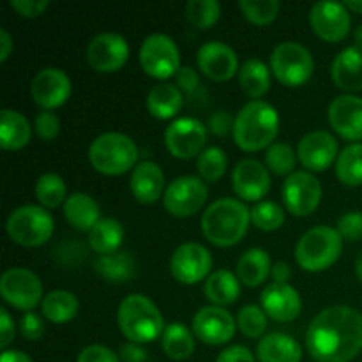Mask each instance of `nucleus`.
<instances>
[{
	"label": "nucleus",
	"mask_w": 362,
	"mask_h": 362,
	"mask_svg": "<svg viewBox=\"0 0 362 362\" xmlns=\"http://www.w3.org/2000/svg\"><path fill=\"white\" fill-rule=\"evenodd\" d=\"M356 41H357V45L359 46H362V25H359V27L356 28Z\"/></svg>",
	"instance_id": "60"
},
{
	"label": "nucleus",
	"mask_w": 362,
	"mask_h": 362,
	"mask_svg": "<svg viewBox=\"0 0 362 362\" xmlns=\"http://www.w3.org/2000/svg\"><path fill=\"white\" fill-rule=\"evenodd\" d=\"M88 64L99 73H112L122 67L129 57V45L126 39L115 32L95 34L87 45Z\"/></svg>",
	"instance_id": "15"
},
{
	"label": "nucleus",
	"mask_w": 362,
	"mask_h": 362,
	"mask_svg": "<svg viewBox=\"0 0 362 362\" xmlns=\"http://www.w3.org/2000/svg\"><path fill=\"white\" fill-rule=\"evenodd\" d=\"M262 306H264L265 315L278 322H292L299 317L300 296L293 286L288 283H271L264 288L260 296Z\"/></svg>",
	"instance_id": "23"
},
{
	"label": "nucleus",
	"mask_w": 362,
	"mask_h": 362,
	"mask_svg": "<svg viewBox=\"0 0 362 362\" xmlns=\"http://www.w3.org/2000/svg\"><path fill=\"white\" fill-rule=\"evenodd\" d=\"M209 191L204 180L193 175H182L173 179L165 189V209L173 216L186 218L200 211L207 202Z\"/></svg>",
	"instance_id": "11"
},
{
	"label": "nucleus",
	"mask_w": 362,
	"mask_h": 362,
	"mask_svg": "<svg viewBox=\"0 0 362 362\" xmlns=\"http://www.w3.org/2000/svg\"><path fill=\"white\" fill-rule=\"evenodd\" d=\"M356 274H357V278L362 281V251L357 255V258H356Z\"/></svg>",
	"instance_id": "59"
},
{
	"label": "nucleus",
	"mask_w": 362,
	"mask_h": 362,
	"mask_svg": "<svg viewBox=\"0 0 362 362\" xmlns=\"http://www.w3.org/2000/svg\"><path fill=\"white\" fill-rule=\"evenodd\" d=\"M336 230L345 240H359L362 237V212L350 211L345 212L336 223Z\"/></svg>",
	"instance_id": "45"
},
{
	"label": "nucleus",
	"mask_w": 362,
	"mask_h": 362,
	"mask_svg": "<svg viewBox=\"0 0 362 362\" xmlns=\"http://www.w3.org/2000/svg\"><path fill=\"white\" fill-rule=\"evenodd\" d=\"M271 276L272 279H274V283H286L290 279V276H292L290 265L286 264V262H276V264L272 265Z\"/></svg>",
	"instance_id": "55"
},
{
	"label": "nucleus",
	"mask_w": 362,
	"mask_h": 362,
	"mask_svg": "<svg viewBox=\"0 0 362 362\" xmlns=\"http://www.w3.org/2000/svg\"><path fill=\"white\" fill-rule=\"evenodd\" d=\"M76 362H119V357L105 345H88L81 350Z\"/></svg>",
	"instance_id": "47"
},
{
	"label": "nucleus",
	"mask_w": 362,
	"mask_h": 362,
	"mask_svg": "<svg viewBox=\"0 0 362 362\" xmlns=\"http://www.w3.org/2000/svg\"><path fill=\"white\" fill-rule=\"evenodd\" d=\"M233 124H235V119H232L230 112H225V110H218V112L212 113L207 120V129L211 133L218 134V136H225L228 134V131H233Z\"/></svg>",
	"instance_id": "49"
},
{
	"label": "nucleus",
	"mask_w": 362,
	"mask_h": 362,
	"mask_svg": "<svg viewBox=\"0 0 362 362\" xmlns=\"http://www.w3.org/2000/svg\"><path fill=\"white\" fill-rule=\"evenodd\" d=\"M329 122L346 140H362V98L343 94L329 106Z\"/></svg>",
	"instance_id": "22"
},
{
	"label": "nucleus",
	"mask_w": 362,
	"mask_h": 362,
	"mask_svg": "<svg viewBox=\"0 0 362 362\" xmlns=\"http://www.w3.org/2000/svg\"><path fill=\"white\" fill-rule=\"evenodd\" d=\"M124 240V228L117 219L103 218L88 232V244L99 255L117 253Z\"/></svg>",
	"instance_id": "32"
},
{
	"label": "nucleus",
	"mask_w": 362,
	"mask_h": 362,
	"mask_svg": "<svg viewBox=\"0 0 362 362\" xmlns=\"http://www.w3.org/2000/svg\"><path fill=\"white\" fill-rule=\"evenodd\" d=\"M6 230L11 239L20 246H41L52 237L53 218L45 207L21 205L9 214Z\"/></svg>",
	"instance_id": "7"
},
{
	"label": "nucleus",
	"mask_w": 362,
	"mask_h": 362,
	"mask_svg": "<svg viewBox=\"0 0 362 362\" xmlns=\"http://www.w3.org/2000/svg\"><path fill=\"white\" fill-rule=\"evenodd\" d=\"M232 184L240 198L247 202H258L267 194L271 187L269 168L257 159H243L235 165Z\"/></svg>",
	"instance_id": "21"
},
{
	"label": "nucleus",
	"mask_w": 362,
	"mask_h": 362,
	"mask_svg": "<svg viewBox=\"0 0 362 362\" xmlns=\"http://www.w3.org/2000/svg\"><path fill=\"white\" fill-rule=\"evenodd\" d=\"M216 362H255V356L246 346L233 345L223 350Z\"/></svg>",
	"instance_id": "51"
},
{
	"label": "nucleus",
	"mask_w": 362,
	"mask_h": 362,
	"mask_svg": "<svg viewBox=\"0 0 362 362\" xmlns=\"http://www.w3.org/2000/svg\"><path fill=\"white\" fill-rule=\"evenodd\" d=\"M207 141V126L194 117H180L165 131V145L175 158L200 156Z\"/></svg>",
	"instance_id": "12"
},
{
	"label": "nucleus",
	"mask_w": 362,
	"mask_h": 362,
	"mask_svg": "<svg viewBox=\"0 0 362 362\" xmlns=\"http://www.w3.org/2000/svg\"><path fill=\"white\" fill-rule=\"evenodd\" d=\"M20 329L23 338H27L28 341H37V339L45 334V325H42L41 318L35 313H32V311H27V313L21 317Z\"/></svg>",
	"instance_id": "48"
},
{
	"label": "nucleus",
	"mask_w": 362,
	"mask_h": 362,
	"mask_svg": "<svg viewBox=\"0 0 362 362\" xmlns=\"http://www.w3.org/2000/svg\"><path fill=\"white\" fill-rule=\"evenodd\" d=\"M32 127L27 117L16 110L4 108L0 112V145L7 151H18L30 140Z\"/></svg>",
	"instance_id": "28"
},
{
	"label": "nucleus",
	"mask_w": 362,
	"mask_h": 362,
	"mask_svg": "<svg viewBox=\"0 0 362 362\" xmlns=\"http://www.w3.org/2000/svg\"><path fill=\"white\" fill-rule=\"evenodd\" d=\"M345 6L356 13H362V0H346Z\"/></svg>",
	"instance_id": "58"
},
{
	"label": "nucleus",
	"mask_w": 362,
	"mask_h": 362,
	"mask_svg": "<svg viewBox=\"0 0 362 362\" xmlns=\"http://www.w3.org/2000/svg\"><path fill=\"white\" fill-rule=\"evenodd\" d=\"M4 300L18 310H32L42 299V283L32 271L23 267L7 269L0 278Z\"/></svg>",
	"instance_id": "10"
},
{
	"label": "nucleus",
	"mask_w": 362,
	"mask_h": 362,
	"mask_svg": "<svg viewBox=\"0 0 362 362\" xmlns=\"http://www.w3.org/2000/svg\"><path fill=\"white\" fill-rule=\"evenodd\" d=\"M226 165H228V159H226L225 151L219 147L204 148L197 163L200 175L209 182L221 179L226 172Z\"/></svg>",
	"instance_id": "41"
},
{
	"label": "nucleus",
	"mask_w": 362,
	"mask_h": 362,
	"mask_svg": "<svg viewBox=\"0 0 362 362\" xmlns=\"http://www.w3.org/2000/svg\"><path fill=\"white\" fill-rule=\"evenodd\" d=\"M120 359L124 362H145L147 361V352L138 343H126L120 346Z\"/></svg>",
	"instance_id": "54"
},
{
	"label": "nucleus",
	"mask_w": 362,
	"mask_h": 362,
	"mask_svg": "<svg viewBox=\"0 0 362 362\" xmlns=\"http://www.w3.org/2000/svg\"><path fill=\"white\" fill-rule=\"evenodd\" d=\"M235 320L219 306H205L193 317V332L207 345H223L235 334Z\"/></svg>",
	"instance_id": "17"
},
{
	"label": "nucleus",
	"mask_w": 362,
	"mask_h": 362,
	"mask_svg": "<svg viewBox=\"0 0 362 362\" xmlns=\"http://www.w3.org/2000/svg\"><path fill=\"white\" fill-rule=\"evenodd\" d=\"M175 78H177V85H179L184 92H187V94H193V92L198 88V85H200V78H198L197 71L189 66L180 67V69L177 71Z\"/></svg>",
	"instance_id": "52"
},
{
	"label": "nucleus",
	"mask_w": 362,
	"mask_h": 362,
	"mask_svg": "<svg viewBox=\"0 0 362 362\" xmlns=\"http://www.w3.org/2000/svg\"><path fill=\"white\" fill-rule=\"evenodd\" d=\"M296 151L285 141H274L265 152V166L276 175H286L293 173L296 168Z\"/></svg>",
	"instance_id": "39"
},
{
	"label": "nucleus",
	"mask_w": 362,
	"mask_h": 362,
	"mask_svg": "<svg viewBox=\"0 0 362 362\" xmlns=\"http://www.w3.org/2000/svg\"><path fill=\"white\" fill-rule=\"evenodd\" d=\"M32 98L45 110L64 105L71 94V80L59 67H45L32 80Z\"/></svg>",
	"instance_id": "18"
},
{
	"label": "nucleus",
	"mask_w": 362,
	"mask_h": 362,
	"mask_svg": "<svg viewBox=\"0 0 362 362\" xmlns=\"http://www.w3.org/2000/svg\"><path fill=\"white\" fill-rule=\"evenodd\" d=\"M251 221L260 230L272 232L285 223V212L276 202L265 200L255 205L253 211H251Z\"/></svg>",
	"instance_id": "42"
},
{
	"label": "nucleus",
	"mask_w": 362,
	"mask_h": 362,
	"mask_svg": "<svg viewBox=\"0 0 362 362\" xmlns=\"http://www.w3.org/2000/svg\"><path fill=\"white\" fill-rule=\"evenodd\" d=\"M272 271L271 257L262 247H251L240 255L237 262V278L246 286H258Z\"/></svg>",
	"instance_id": "29"
},
{
	"label": "nucleus",
	"mask_w": 362,
	"mask_h": 362,
	"mask_svg": "<svg viewBox=\"0 0 362 362\" xmlns=\"http://www.w3.org/2000/svg\"><path fill=\"white\" fill-rule=\"evenodd\" d=\"M11 52H13V37L6 28H0V62L7 60Z\"/></svg>",
	"instance_id": "56"
},
{
	"label": "nucleus",
	"mask_w": 362,
	"mask_h": 362,
	"mask_svg": "<svg viewBox=\"0 0 362 362\" xmlns=\"http://www.w3.org/2000/svg\"><path fill=\"white\" fill-rule=\"evenodd\" d=\"M117 322L122 334L133 343H151L165 332L161 311L148 297L131 293L120 303Z\"/></svg>",
	"instance_id": "4"
},
{
	"label": "nucleus",
	"mask_w": 362,
	"mask_h": 362,
	"mask_svg": "<svg viewBox=\"0 0 362 362\" xmlns=\"http://www.w3.org/2000/svg\"><path fill=\"white\" fill-rule=\"evenodd\" d=\"M9 6L13 7L14 11H18L21 16L34 18L45 13V9L49 6V2L48 0H11Z\"/></svg>",
	"instance_id": "50"
},
{
	"label": "nucleus",
	"mask_w": 362,
	"mask_h": 362,
	"mask_svg": "<svg viewBox=\"0 0 362 362\" xmlns=\"http://www.w3.org/2000/svg\"><path fill=\"white\" fill-rule=\"evenodd\" d=\"M140 64L151 76L165 80L180 69V53L175 41L166 34H151L140 46Z\"/></svg>",
	"instance_id": "9"
},
{
	"label": "nucleus",
	"mask_w": 362,
	"mask_h": 362,
	"mask_svg": "<svg viewBox=\"0 0 362 362\" xmlns=\"http://www.w3.org/2000/svg\"><path fill=\"white\" fill-rule=\"evenodd\" d=\"M88 159L98 172L120 175L138 161V147L124 133H103L88 147Z\"/></svg>",
	"instance_id": "5"
},
{
	"label": "nucleus",
	"mask_w": 362,
	"mask_h": 362,
	"mask_svg": "<svg viewBox=\"0 0 362 362\" xmlns=\"http://www.w3.org/2000/svg\"><path fill=\"white\" fill-rule=\"evenodd\" d=\"M240 293L239 278L233 276L230 271H216L205 281V296L211 303L218 306H226V304L235 303Z\"/></svg>",
	"instance_id": "33"
},
{
	"label": "nucleus",
	"mask_w": 362,
	"mask_h": 362,
	"mask_svg": "<svg viewBox=\"0 0 362 362\" xmlns=\"http://www.w3.org/2000/svg\"><path fill=\"white\" fill-rule=\"evenodd\" d=\"M251 211L235 198H219L212 202L202 216L204 235L216 246H233L247 232Z\"/></svg>",
	"instance_id": "2"
},
{
	"label": "nucleus",
	"mask_w": 362,
	"mask_h": 362,
	"mask_svg": "<svg viewBox=\"0 0 362 362\" xmlns=\"http://www.w3.org/2000/svg\"><path fill=\"white\" fill-rule=\"evenodd\" d=\"M279 131V115L272 105L253 99L240 108L233 124V140L244 151L271 147Z\"/></svg>",
	"instance_id": "3"
},
{
	"label": "nucleus",
	"mask_w": 362,
	"mask_h": 362,
	"mask_svg": "<svg viewBox=\"0 0 362 362\" xmlns=\"http://www.w3.org/2000/svg\"><path fill=\"white\" fill-rule=\"evenodd\" d=\"M163 350L173 361L189 359L194 352V336L189 329L180 322L166 325L163 332Z\"/></svg>",
	"instance_id": "34"
},
{
	"label": "nucleus",
	"mask_w": 362,
	"mask_h": 362,
	"mask_svg": "<svg viewBox=\"0 0 362 362\" xmlns=\"http://www.w3.org/2000/svg\"><path fill=\"white\" fill-rule=\"evenodd\" d=\"M197 62L202 73L214 81H225L239 69L235 52L223 41H207L198 48Z\"/></svg>",
	"instance_id": "19"
},
{
	"label": "nucleus",
	"mask_w": 362,
	"mask_h": 362,
	"mask_svg": "<svg viewBox=\"0 0 362 362\" xmlns=\"http://www.w3.org/2000/svg\"><path fill=\"white\" fill-rule=\"evenodd\" d=\"M60 131V120L52 110H42L35 117V133L39 138L49 141L59 134Z\"/></svg>",
	"instance_id": "46"
},
{
	"label": "nucleus",
	"mask_w": 362,
	"mask_h": 362,
	"mask_svg": "<svg viewBox=\"0 0 362 362\" xmlns=\"http://www.w3.org/2000/svg\"><path fill=\"white\" fill-rule=\"evenodd\" d=\"M281 193L285 207L292 214L308 216L320 204L322 186L313 173L300 170L286 177Z\"/></svg>",
	"instance_id": "13"
},
{
	"label": "nucleus",
	"mask_w": 362,
	"mask_h": 362,
	"mask_svg": "<svg viewBox=\"0 0 362 362\" xmlns=\"http://www.w3.org/2000/svg\"><path fill=\"white\" fill-rule=\"evenodd\" d=\"M336 175L346 186L362 184V144H352L339 152L336 159Z\"/></svg>",
	"instance_id": "37"
},
{
	"label": "nucleus",
	"mask_w": 362,
	"mask_h": 362,
	"mask_svg": "<svg viewBox=\"0 0 362 362\" xmlns=\"http://www.w3.org/2000/svg\"><path fill=\"white\" fill-rule=\"evenodd\" d=\"M271 69L281 83L297 87L313 74L315 60L306 46L296 41L279 42L271 55Z\"/></svg>",
	"instance_id": "8"
},
{
	"label": "nucleus",
	"mask_w": 362,
	"mask_h": 362,
	"mask_svg": "<svg viewBox=\"0 0 362 362\" xmlns=\"http://www.w3.org/2000/svg\"><path fill=\"white\" fill-rule=\"evenodd\" d=\"M131 191L141 204H152L158 200L165 187V175L159 165L152 161H141L131 173Z\"/></svg>",
	"instance_id": "25"
},
{
	"label": "nucleus",
	"mask_w": 362,
	"mask_h": 362,
	"mask_svg": "<svg viewBox=\"0 0 362 362\" xmlns=\"http://www.w3.org/2000/svg\"><path fill=\"white\" fill-rule=\"evenodd\" d=\"M237 327L247 338H260L267 329V315L255 304H247L237 315Z\"/></svg>",
	"instance_id": "43"
},
{
	"label": "nucleus",
	"mask_w": 362,
	"mask_h": 362,
	"mask_svg": "<svg viewBox=\"0 0 362 362\" xmlns=\"http://www.w3.org/2000/svg\"><path fill=\"white\" fill-rule=\"evenodd\" d=\"M306 346L318 362H350L362 352V313L350 306H329L311 320Z\"/></svg>",
	"instance_id": "1"
},
{
	"label": "nucleus",
	"mask_w": 362,
	"mask_h": 362,
	"mask_svg": "<svg viewBox=\"0 0 362 362\" xmlns=\"http://www.w3.org/2000/svg\"><path fill=\"white\" fill-rule=\"evenodd\" d=\"M221 6L218 0H189L186 4V18L198 28H207L219 20Z\"/></svg>",
	"instance_id": "40"
},
{
	"label": "nucleus",
	"mask_w": 362,
	"mask_h": 362,
	"mask_svg": "<svg viewBox=\"0 0 362 362\" xmlns=\"http://www.w3.org/2000/svg\"><path fill=\"white\" fill-rule=\"evenodd\" d=\"M94 269L103 279L110 283H120L131 279L134 274V260L129 253L117 251L112 255H101L94 262Z\"/></svg>",
	"instance_id": "35"
},
{
	"label": "nucleus",
	"mask_w": 362,
	"mask_h": 362,
	"mask_svg": "<svg viewBox=\"0 0 362 362\" xmlns=\"http://www.w3.org/2000/svg\"><path fill=\"white\" fill-rule=\"evenodd\" d=\"M331 74L343 90H362V46L352 45L341 49L332 60Z\"/></svg>",
	"instance_id": "24"
},
{
	"label": "nucleus",
	"mask_w": 362,
	"mask_h": 362,
	"mask_svg": "<svg viewBox=\"0 0 362 362\" xmlns=\"http://www.w3.org/2000/svg\"><path fill=\"white\" fill-rule=\"evenodd\" d=\"M240 11L250 21L257 25H267L278 16V0H240Z\"/></svg>",
	"instance_id": "44"
},
{
	"label": "nucleus",
	"mask_w": 362,
	"mask_h": 362,
	"mask_svg": "<svg viewBox=\"0 0 362 362\" xmlns=\"http://www.w3.org/2000/svg\"><path fill=\"white\" fill-rule=\"evenodd\" d=\"M66 182L62 180V177L53 172L42 173L35 182V197L41 202L42 207H59L66 200Z\"/></svg>",
	"instance_id": "38"
},
{
	"label": "nucleus",
	"mask_w": 362,
	"mask_h": 362,
	"mask_svg": "<svg viewBox=\"0 0 362 362\" xmlns=\"http://www.w3.org/2000/svg\"><path fill=\"white\" fill-rule=\"evenodd\" d=\"M0 362H32V359L21 350H4Z\"/></svg>",
	"instance_id": "57"
},
{
	"label": "nucleus",
	"mask_w": 362,
	"mask_h": 362,
	"mask_svg": "<svg viewBox=\"0 0 362 362\" xmlns=\"http://www.w3.org/2000/svg\"><path fill=\"white\" fill-rule=\"evenodd\" d=\"M78 313V299L67 290H53L42 299V315L53 324H64Z\"/></svg>",
	"instance_id": "36"
},
{
	"label": "nucleus",
	"mask_w": 362,
	"mask_h": 362,
	"mask_svg": "<svg viewBox=\"0 0 362 362\" xmlns=\"http://www.w3.org/2000/svg\"><path fill=\"white\" fill-rule=\"evenodd\" d=\"M64 216L78 230L90 232L101 219L98 202L87 193H73L64 202Z\"/></svg>",
	"instance_id": "27"
},
{
	"label": "nucleus",
	"mask_w": 362,
	"mask_h": 362,
	"mask_svg": "<svg viewBox=\"0 0 362 362\" xmlns=\"http://www.w3.org/2000/svg\"><path fill=\"white\" fill-rule=\"evenodd\" d=\"M341 250L343 239L338 230L327 225H318L300 237L296 246V258L304 271L318 272L334 264L341 255Z\"/></svg>",
	"instance_id": "6"
},
{
	"label": "nucleus",
	"mask_w": 362,
	"mask_h": 362,
	"mask_svg": "<svg viewBox=\"0 0 362 362\" xmlns=\"http://www.w3.org/2000/svg\"><path fill=\"white\" fill-rule=\"evenodd\" d=\"M182 90L177 85L163 83L154 85L147 95V108L158 119H170L182 108Z\"/></svg>",
	"instance_id": "30"
},
{
	"label": "nucleus",
	"mask_w": 362,
	"mask_h": 362,
	"mask_svg": "<svg viewBox=\"0 0 362 362\" xmlns=\"http://www.w3.org/2000/svg\"><path fill=\"white\" fill-rule=\"evenodd\" d=\"M212 267V255L198 243H186L173 251L170 258V271L184 285H194L209 278Z\"/></svg>",
	"instance_id": "14"
},
{
	"label": "nucleus",
	"mask_w": 362,
	"mask_h": 362,
	"mask_svg": "<svg viewBox=\"0 0 362 362\" xmlns=\"http://www.w3.org/2000/svg\"><path fill=\"white\" fill-rule=\"evenodd\" d=\"M14 339V322L6 308H0V346L7 350V346Z\"/></svg>",
	"instance_id": "53"
},
{
	"label": "nucleus",
	"mask_w": 362,
	"mask_h": 362,
	"mask_svg": "<svg viewBox=\"0 0 362 362\" xmlns=\"http://www.w3.org/2000/svg\"><path fill=\"white\" fill-rule=\"evenodd\" d=\"M239 83L251 98H260L271 88V71L264 60L251 57L239 69Z\"/></svg>",
	"instance_id": "31"
},
{
	"label": "nucleus",
	"mask_w": 362,
	"mask_h": 362,
	"mask_svg": "<svg viewBox=\"0 0 362 362\" xmlns=\"http://www.w3.org/2000/svg\"><path fill=\"white\" fill-rule=\"evenodd\" d=\"M260 362H300V345L285 332H269L260 339L257 349Z\"/></svg>",
	"instance_id": "26"
},
{
	"label": "nucleus",
	"mask_w": 362,
	"mask_h": 362,
	"mask_svg": "<svg viewBox=\"0 0 362 362\" xmlns=\"http://www.w3.org/2000/svg\"><path fill=\"white\" fill-rule=\"evenodd\" d=\"M310 25L325 41H339L350 30L349 7L331 0L317 2L310 11Z\"/></svg>",
	"instance_id": "16"
},
{
	"label": "nucleus",
	"mask_w": 362,
	"mask_h": 362,
	"mask_svg": "<svg viewBox=\"0 0 362 362\" xmlns=\"http://www.w3.org/2000/svg\"><path fill=\"white\" fill-rule=\"evenodd\" d=\"M297 156L311 172H322L338 159V141L329 131H311L300 138Z\"/></svg>",
	"instance_id": "20"
}]
</instances>
